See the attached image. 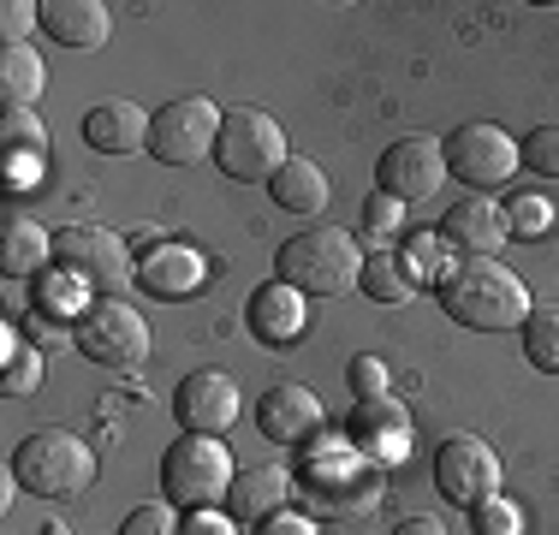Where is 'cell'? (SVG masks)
<instances>
[{
  "label": "cell",
  "instance_id": "17",
  "mask_svg": "<svg viewBox=\"0 0 559 535\" xmlns=\"http://www.w3.org/2000/svg\"><path fill=\"white\" fill-rule=\"evenodd\" d=\"M84 143L96 155H138L150 150V114L138 102H96L84 114Z\"/></svg>",
  "mask_w": 559,
  "mask_h": 535
},
{
  "label": "cell",
  "instance_id": "23",
  "mask_svg": "<svg viewBox=\"0 0 559 535\" xmlns=\"http://www.w3.org/2000/svg\"><path fill=\"white\" fill-rule=\"evenodd\" d=\"M43 90H48L43 54H36L31 43H24V48H0V107H7V114H36Z\"/></svg>",
  "mask_w": 559,
  "mask_h": 535
},
{
  "label": "cell",
  "instance_id": "22",
  "mask_svg": "<svg viewBox=\"0 0 559 535\" xmlns=\"http://www.w3.org/2000/svg\"><path fill=\"white\" fill-rule=\"evenodd\" d=\"M250 333H257L262 345H292L304 333V298L286 286V280H269V286H257L250 292Z\"/></svg>",
  "mask_w": 559,
  "mask_h": 535
},
{
  "label": "cell",
  "instance_id": "4",
  "mask_svg": "<svg viewBox=\"0 0 559 535\" xmlns=\"http://www.w3.org/2000/svg\"><path fill=\"white\" fill-rule=\"evenodd\" d=\"M12 482L43 500H72L96 482V452L72 435V428H36L12 452Z\"/></svg>",
  "mask_w": 559,
  "mask_h": 535
},
{
  "label": "cell",
  "instance_id": "29",
  "mask_svg": "<svg viewBox=\"0 0 559 535\" xmlns=\"http://www.w3.org/2000/svg\"><path fill=\"white\" fill-rule=\"evenodd\" d=\"M399 257H405V268H411V280H417V286L447 280V238L441 233H411Z\"/></svg>",
  "mask_w": 559,
  "mask_h": 535
},
{
  "label": "cell",
  "instance_id": "7",
  "mask_svg": "<svg viewBox=\"0 0 559 535\" xmlns=\"http://www.w3.org/2000/svg\"><path fill=\"white\" fill-rule=\"evenodd\" d=\"M55 268L66 280H78L84 292H96V298H119V292L131 286V274H138L126 238L108 233V226H60L55 233Z\"/></svg>",
  "mask_w": 559,
  "mask_h": 535
},
{
  "label": "cell",
  "instance_id": "12",
  "mask_svg": "<svg viewBox=\"0 0 559 535\" xmlns=\"http://www.w3.org/2000/svg\"><path fill=\"white\" fill-rule=\"evenodd\" d=\"M435 488L452 506H483L500 488V452L483 435H452L435 452Z\"/></svg>",
  "mask_w": 559,
  "mask_h": 535
},
{
  "label": "cell",
  "instance_id": "5",
  "mask_svg": "<svg viewBox=\"0 0 559 535\" xmlns=\"http://www.w3.org/2000/svg\"><path fill=\"white\" fill-rule=\"evenodd\" d=\"M233 452L215 435H185L162 452V494L173 506H191V512H209L233 494Z\"/></svg>",
  "mask_w": 559,
  "mask_h": 535
},
{
  "label": "cell",
  "instance_id": "3",
  "mask_svg": "<svg viewBox=\"0 0 559 535\" xmlns=\"http://www.w3.org/2000/svg\"><path fill=\"white\" fill-rule=\"evenodd\" d=\"M274 280H286L298 298H352L364 286V250L345 226H310L280 245Z\"/></svg>",
  "mask_w": 559,
  "mask_h": 535
},
{
  "label": "cell",
  "instance_id": "14",
  "mask_svg": "<svg viewBox=\"0 0 559 535\" xmlns=\"http://www.w3.org/2000/svg\"><path fill=\"white\" fill-rule=\"evenodd\" d=\"M322 423H328L322 399H316L310 387H298V381H280L257 399V428L274 440V447H310V440L322 435Z\"/></svg>",
  "mask_w": 559,
  "mask_h": 535
},
{
  "label": "cell",
  "instance_id": "13",
  "mask_svg": "<svg viewBox=\"0 0 559 535\" xmlns=\"http://www.w3.org/2000/svg\"><path fill=\"white\" fill-rule=\"evenodd\" d=\"M173 417L185 435H226L238 423V387L226 369H191L173 393Z\"/></svg>",
  "mask_w": 559,
  "mask_h": 535
},
{
  "label": "cell",
  "instance_id": "31",
  "mask_svg": "<svg viewBox=\"0 0 559 535\" xmlns=\"http://www.w3.org/2000/svg\"><path fill=\"white\" fill-rule=\"evenodd\" d=\"M518 155H524L530 173H542V179H559V119L548 126H536L524 143H518Z\"/></svg>",
  "mask_w": 559,
  "mask_h": 535
},
{
  "label": "cell",
  "instance_id": "28",
  "mask_svg": "<svg viewBox=\"0 0 559 535\" xmlns=\"http://www.w3.org/2000/svg\"><path fill=\"white\" fill-rule=\"evenodd\" d=\"M43 387V352L24 345L19 333H7V374H0V393L7 399H31Z\"/></svg>",
  "mask_w": 559,
  "mask_h": 535
},
{
  "label": "cell",
  "instance_id": "6",
  "mask_svg": "<svg viewBox=\"0 0 559 535\" xmlns=\"http://www.w3.org/2000/svg\"><path fill=\"white\" fill-rule=\"evenodd\" d=\"M286 131H280L274 114L262 107H226L221 119V143H215V167L238 185H269L280 167H286Z\"/></svg>",
  "mask_w": 559,
  "mask_h": 535
},
{
  "label": "cell",
  "instance_id": "39",
  "mask_svg": "<svg viewBox=\"0 0 559 535\" xmlns=\"http://www.w3.org/2000/svg\"><path fill=\"white\" fill-rule=\"evenodd\" d=\"M393 535H447V530H441V518H423V512H417V518H405Z\"/></svg>",
  "mask_w": 559,
  "mask_h": 535
},
{
  "label": "cell",
  "instance_id": "35",
  "mask_svg": "<svg viewBox=\"0 0 559 535\" xmlns=\"http://www.w3.org/2000/svg\"><path fill=\"white\" fill-rule=\"evenodd\" d=\"M345 381H352V393H357V399H381V393H388V364L364 352V357H352Z\"/></svg>",
  "mask_w": 559,
  "mask_h": 535
},
{
  "label": "cell",
  "instance_id": "37",
  "mask_svg": "<svg viewBox=\"0 0 559 535\" xmlns=\"http://www.w3.org/2000/svg\"><path fill=\"white\" fill-rule=\"evenodd\" d=\"M179 535H238V518H233V512H215V506H209V512H191V518H185Z\"/></svg>",
  "mask_w": 559,
  "mask_h": 535
},
{
  "label": "cell",
  "instance_id": "33",
  "mask_svg": "<svg viewBox=\"0 0 559 535\" xmlns=\"http://www.w3.org/2000/svg\"><path fill=\"white\" fill-rule=\"evenodd\" d=\"M43 24V7H31V0H7L0 7V36H7V48H24V36Z\"/></svg>",
  "mask_w": 559,
  "mask_h": 535
},
{
  "label": "cell",
  "instance_id": "15",
  "mask_svg": "<svg viewBox=\"0 0 559 535\" xmlns=\"http://www.w3.org/2000/svg\"><path fill=\"white\" fill-rule=\"evenodd\" d=\"M345 440L357 452H369L376 464H399L411 452V411L399 405L393 393L381 399H357L352 405V423H345Z\"/></svg>",
  "mask_w": 559,
  "mask_h": 535
},
{
  "label": "cell",
  "instance_id": "20",
  "mask_svg": "<svg viewBox=\"0 0 559 535\" xmlns=\"http://www.w3.org/2000/svg\"><path fill=\"white\" fill-rule=\"evenodd\" d=\"M43 262H55V233L36 226V214L7 209L0 214V274L24 280V274H36Z\"/></svg>",
  "mask_w": 559,
  "mask_h": 535
},
{
  "label": "cell",
  "instance_id": "8",
  "mask_svg": "<svg viewBox=\"0 0 559 535\" xmlns=\"http://www.w3.org/2000/svg\"><path fill=\"white\" fill-rule=\"evenodd\" d=\"M78 352L102 369H138L150 364V321L126 298H96L78 316Z\"/></svg>",
  "mask_w": 559,
  "mask_h": 535
},
{
  "label": "cell",
  "instance_id": "27",
  "mask_svg": "<svg viewBox=\"0 0 559 535\" xmlns=\"http://www.w3.org/2000/svg\"><path fill=\"white\" fill-rule=\"evenodd\" d=\"M0 155L43 167V155H48V126H43L36 114H0Z\"/></svg>",
  "mask_w": 559,
  "mask_h": 535
},
{
  "label": "cell",
  "instance_id": "24",
  "mask_svg": "<svg viewBox=\"0 0 559 535\" xmlns=\"http://www.w3.org/2000/svg\"><path fill=\"white\" fill-rule=\"evenodd\" d=\"M269 191H274V203L286 209V214H322L328 209V173L316 167V160L292 155L286 167L269 179Z\"/></svg>",
  "mask_w": 559,
  "mask_h": 535
},
{
  "label": "cell",
  "instance_id": "25",
  "mask_svg": "<svg viewBox=\"0 0 559 535\" xmlns=\"http://www.w3.org/2000/svg\"><path fill=\"white\" fill-rule=\"evenodd\" d=\"M364 286L376 304H411L417 298V280H411V268L399 250H376V257L364 262Z\"/></svg>",
  "mask_w": 559,
  "mask_h": 535
},
{
  "label": "cell",
  "instance_id": "32",
  "mask_svg": "<svg viewBox=\"0 0 559 535\" xmlns=\"http://www.w3.org/2000/svg\"><path fill=\"white\" fill-rule=\"evenodd\" d=\"M548 221H554V203H548V197H536V191L512 197V209H506V233H518V238H542V233H548Z\"/></svg>",
  "mask_w": 559,
  "mask_h": 535
},
{
  "label": "cell",
  "instance_id": "11",
  "mask_svg": "<svg viewBox=\"0 0 559 535\" xmlns=\"http://www.w3.org/2000/svg\"><path fill=\"white\" fill-rule=\"evenodd\" d=\"M376 185H381V197H393L399 209L441 197V185H447V143L429 138V131L399 138L393 150L376 160Z\"/></svg>",
  "mask_w": 559,
  "mask_h": 535
},
{
  "label": "cell",
  "instance_id": "10",
  "mask_svg": "<svg viewBox=\"0 0 559 535\" xmlns=\"http://www.w3.org/2000/svg\"><path fill=\"white\" fill-rule=\"evenodd\" d=\"M441 143H447V173H452V179H464L471 191H500V185L524 167L518 143L506 138L500 126H488V119H471V126H459Z\"/></svg>",
  "mask_w": 559,
  "mask_h": 535
},
{
  "label": "cell",
  "instance_id": "16",
  "mask_svg": "<svg viewBox=\"0 0 559 535\" xmlns=\"http://www.w3.org/2000/svg\"><path fill=\"white\" fill-rule=\"evenodd\" d=\"M435 233L447 238V250H464V257H495L506 245V209L488 203V197H464L441 214Z\"/></svg>",
  "mask_w": 559,
  "mask_h": 535
},
{
  "label": "cell",
  "instance_id": "38",
  "mask_svg": "<svg viewBox=\"0 0 559 535\" xmlns=\"http://www.w3.org/2000/svg\"><path fill=\"white\" fill-rule=\"evenodd\" d=\"M250 535H316V524L304 512H274L262 524H250Z\"/></svg>",
  "mask_w": 559,
  "mask_h": 535
},
{
  "label": "cell",
  "instance_id": "18",
  "mask_svg": "<svg viewBox=\"0 0 559 535\" xmlns=\"http://www.w3.org/2000/svg\"><path fill=\"white\" fill-rule=\"evenodd\" d=\"M43 31L55 36L60 48L96 54L114 31V12L102 0H43Z\"/></svg>",
  "mask_w": 559,
  "mask_h": 535
},
{
  "label": "cell",
  "instance_id": "1",
  "mask_svg": "<svg viewBox=\"0 0 559 535\" xmlns=\"http://www.w3.org/2000/svg\"><path fill=\"white\" fill-rule=\"evenodd\" d=\"M441 310L471 333H512L530 321V286L500 257H459L441 280Z\"/></svg>",
  "mask_w": 559,
  "mask_h": 535
},
{
  "label": "cell",
  "instance_id": "36",
  "mask_svg": "<svg viewBox=\"0 0 559 535\" xmlns=\"http://www.w3.org/2000/svg\"><path fill=\"white\" fill-rule=\"evenodd\" d=\"M393 226H399V203H393V197H369V203H364V238H369V245H381V238H388L393 233Z\"/></svg>",
  "mask_w": 559,
  "mask_h": 535
},
{
  "label": "cell",
  "instance_id": "9",
  "mask_svg": "<svg viewBox=\"0 0 559 535\" xmlns=\"http://www.w3.org/2000/svg\"><path fill=\"white\" fill-rule=\"evenodd\" d=\"M221 119L226 114L209 96H179V102L155 107L150 114V155L167 160V167H191V160L215 155Z\"/></svg>",
  "mask_w": 559,
  "mask_h": 535
},
{
  "label": "cell",
  "instance_id": "34",
  "mask_svg": "<svg viewBox=\"0 0 559 535\" xmlns=\"http://www.w3.org/2000/svg\"><path fill=\"white\" fill-rule=\"evenodd\" d=\"M119 535H179V518H173L162 500H155V506H131V518L119 524Z\"/></svg>",
  "mask_w": 559,
  "mask_h": 535
},
{
  "label": "cell",
  "instance_id": "21",
  "mask_svg": "<svg viewBox=\"0 0 559 535\" xmlns=\"http://www.w3.org/2000/svg\"><path fill=\"white\" fill-rule=\"evenodd\" d=\"M286 494H292V476L280 464H250V471L233 476V494H226V512L238 524H262V518L286 512Z\"/></svg>",
  "mask_w": 559,
  "mask_h": 535
},
{
  "label": "cell",
  "instance_id": "26",
  "mask_svg": "<svg viewBox=\"0 0 559 535\" xmlns=\"http://www.w3.org/2000/svg\"><path fill=\"white\" fill-rule=\"evenodd\" d=\"M518 333H524V357H530V364H536L542 374H559V304H536Z\"/></svg>",
  "mask_w": 559,
  "mask_h": 535
},
{
  "label": "cell",
  "instance_id": "2",
  "mask_svg": "<svg viewBox=\"0 0 559 535\" xmlns=\"http://www.w3.org/2000/svg\"><path fill=\"white\" fill-rule=\"evenodd\" d=\"M292 494L316 518H364L381 500V464L369 452H357L352 440H322L292 471Z\"/></svg>",
  "mask_w": 559,
  "mask_h": 535
},
{
  "label": "cell",
  "instance_id": "19",
  "mask_svg": "<svg viewBox=\"0 0 559 535\" xmlns=\"http://www.w3.org/2000/svg\"><path fill=\"white\" fill-rule=\"evenodd\" d=\"M138 286L150 292V298H167V304H179L185 292H197L203 286V257L197 250H185V245H155V250H143L138 257Z\"/></svg>",
  "mask_w": 559,
  "mask_h": 535
},
{
  "label": "cell",
  "instance_id": "30",
  "mask_svg": "<svg viewBox=\"0 0 559 535\" xmlns=\"http://www.w3.org/2000/svg\"><path fill=\"white\" fill-rule=\"evenodd\" d=\"M471 530L476 535H524V512L506 494H488L483 506H471Z\"/></svg>",
  "mask_w": 559,
  "mask_h": 535
}]
</instances>
